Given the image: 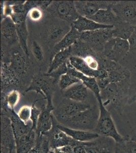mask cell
Listing matches in <instances>:
<instances>
[{"label":"cell","instance_id":"cell-1","mask_svg":"<svg viewBox=\"0 0 136 153\" xmlns=\"http://www.w3.org/2000/svg\"><path fill=\"white\" fill-rule=\"evenodd\" d=\"M131 79L115 83H110L101 91L102 103L109 111L115 112L121 116L126 105L128 104L131 86Z\"/></svg>","mask_w":136,"mask_h":153},{"label":"cell","instance_id":"cell-2","mask_svg":"<svg viewBox=\"0 0 136 153\" xmlns=\"http://www.w3.org/2000/svg\"><path fill=\"white\" fill-rule=\"evenodd\" d=\"M99 113V107L93 105L74 117L58 123L71 129L93 131L98 122Z\"/></svg>","mask_w":136,"mask_h":153},{"label":"cell","instance_id":"cell-3","mask_svg":"<svg viewBox=\"0 0 136 153\" xmlns=\"http://www.w3.org/2000/svg\"><path fill=\"white\" fill-rule=\"evenodd\" d=\"M99 107L98 122L93 132L99 135L111 138L116 143L124 140L126 136L121 135L117 130L110 112L104 106L101 96L96 97Z\"/></svg>","mask_w":136,"mask_h":153},{"label":"cell","instance_id":"cell-4","mask_svg":"<svg viewBox=\"0 0 136 153\" xmlns=\"http://www.w3.org/2000/svg\"><path fill=\"white\" fill-rule=\"evenodd\" d=\"M113 37V29L107 28L80 33L79 39L95 52L102 53L106 44Z\"/></svg>","mask_w":136,"mask_h":153},{"label":"cell","instance_id":"cell-5","mask_svg":"<svg viewBox=\"0 0 136 153\" xmlns=\"http://www.w3.org/2000/svg\"><path fill=\"white\" fill-rule=\"evenodd\" d=\"M54 84L52 79L46 74L36 75L33 77L30 85L25 92L35 91L37 94H42L44 99L47 100V107L54 111L55 108L52 103V96L54 92L52 85Z\"/></svg>","mask_w":136,"mask_h":153},{"label":"cell","instance_id":"cell-6","mask_svg":"<svg viewBox=\"0 0 136 153\" xmlns=\"http://www.w3.org/2000/svg\"><path fill=\"white\" fill-rule=\"evenodd\" d=\"M128 40L113 38L105 45L102 54L107 59L122 64L129 52Z\"/></svg>","mask_w":136,"mask_h":153},{"label":"cell","instance_id":"cell-7","mask_svg":"<svg viewBox=\"0 0 136 153\" xmlns=\"http://www.w3.org/2000/svg\"><path fill=\"white\" fill-rule=\"evenodd\" d=\"M52 122L53 126L51 129L48 132L43 134V135H45L48 139L50 149L55 150L56 149H60L67 146H70L75 148V146L84 144L83 142L75 140L60 130L57 127V121L54 114L52 115Z\"/></svg>","mask_w":136,"mask_h":153},{"label":"cell","instance_id":"cell-8","mask_svg":"<svg viewBox=\"0 0 136 153\" xmlns=\"http://www.w3.org/2000/svg\"><path fill=\"white\" fill-rule=\"evenodd\" d=\"M89 103L78 102L67 98H65L55 108L52 113L57 121L62 120L74 117L81 112L85 111L91 107Z\"/></svg>","mask_w":136,"mask_h":153},{"label":"cell","instance_id":"cell-9","mask_svg":"<svg viewBox=\"0 0 136 153\" xmlns=\"http://www.w3.org/2000/svg\"><path fill=\"white\" fill-rule=\"evenodd\" d=\"M47 10L52 15L72 24L80 16L76 10L74 1H52Z\"/></svg>","mask_w":136,"mask_h":153},{"label":"cell","instance_id":"cell-10","mask_svg":"<svg viewBox=\"0 0 136 153\" xmlns=\"http://www.w3.org/2000/svg\"><path fill=\"white\" fill-rule=\"evenodd\" d=\"M1 153H16V142L10 118L1 114Z\"/></svg>","mask_w":136,"mask_h":153},{"label":"cell","instance_id":"cell-11","mask_svg":"<svg viewBox=\"0 0 136 153\" xmlns=\"http://www.w3.org/2000/svg\"><path fill=\"white\" fill-rule=\"evenodd\" d=\"M111 8L118 19L136 26V1H114Z\"/></svg>","mask_w":136,"mask_h":153},{"label":"cell","instance_id":"cell-12","mask_svg":"<svg viewBox=\"0 0 136 153\" xmlns=\"http://www.w3.org/2000/svg\"><path fill=\"white\" fill-rule=\"evenodd\" d=\"M114 1H74L79 16L88 18L95 15L100 9L111 8Z\"/></svg>","mask_w":136,"mask_h":153},{"label":"cell","instance_id":"cell-13","mask_svg":"<svg viewBox=\"0 0 136 153\" xmlns=\"http://www.w3.org/2000/svg\"><path fill=\"white\" fill-rule=\"evenodd\" d=\"M116 142L111 138L100 136L93 141L86 142L87 153H115Z\"/></svg>","mask_w":136,"mask_h":153},{"label":"cell","instance_id":"cell-14","mask_svg":"<svg viewBox=\"0 0 136 153\" xmlns=\"http://www.w3.org/2000/svg\"><path fill=\"white\" fill-rule=\"evenodd\" d=\"M69 60L73 67L87 76L93 77L96 79L106 78L108 77V74L106 70L103 68H100L98 70L91 69L82 58L72 56L70 57Z\"/></svg>","mask_w":136,"mask_h":153},{"label":"cell","instance_id":"cell-15","mask_svg":"<svg viewBox=\"0 0 136 153\" xmlns=\"http://www.w3.org/2000/svg\"><path fill=\"white\" fill-rule=\"evenodd\" d=\"M1 114L6 115L10 119L15 141L31 130L32 124L24 123L19 118L14 110L8 109L6 111H1Z\"/></svg>","mask_w":136,"mask_h":153},{"label":"cell","instance_id":"cell-16","mask_svg":"<svg viewBox=\"0 0 136 153\" xmlns=\"http://www.w3.org/2000/svg\"><path fill=\"white\" fill-rule=\"evenodd\" d=\"M41 110V112L38 120L36 130L37 136L43 135L48 132L53 126L52 112L54 111L47 108L45 104L42 105Z\"/></svg>","mask_w":136,"mask_h":153},{"label":"cell","instance_id":"cell-17","mask_svg":"<svg viewBox=\"0 0 136 153\" xmlns=\"http://www.w3.org/2000/svg\"><path fill=\"white\" fill-rule=\"evenodd\" d=\"M57 127L64 132L67 134L70 137L76 141L80 142H89L98 138L100 135L93 131H86L76 130L71 129L68 127L62 125L57 122Z\"/></svg>","mask_w":136,"mask_h":153},{"label":"cell","instance_id":"cell-18","mask_svg":"<svg viewBox=\"0 0 136 153\" xmlns=\"http://www.w3.org/2000/svg\"><path fill=\"white\" fill-rule=\"evenodd\" d=\"M88 89L82 82H79L65 90L64 96L73 101L85 103L89 97Z\"/></svg>","mask_w":136,"mask_h":153},{"label":"cell","instance_id":"cell-19","mask_svg":"<svg viewBox=\"0 0 136 153\" xmlns=\"http://www.w3.org/2000/svg\"><path fill=\"white\" fill-rule=\"evenodd\" d=\"M25 55L24 52L17 50L14 51L11 55L9 65L18 76L24 75L28 71L29 65Z\"/></svg>","mask_w":136,"mask_h":153},{"label":"cell","instance_id":"cell-20","mask_svg":"<svg viewBox=\"0 0 136 153\" xmlns=\"http://www.w3.org/2000/svg\"><path fill=\"white\" fill-rule=\"evenodd\" d=\"M67 63L68 68V73L79 79L83 84H85L88 89L93 92L96 97L100 96L101 90L99 87L96 78L87 76L78 71L77 70H76L74 67L72 66L69 62V59Z\"/></svg>","mask_w":136,"mask_h":153},{"label":"cell","instance_id":"cell-21","mask_svg":"<svg viewBox=\"0 0 136 153\" xmlns=\"http://www.w3.org/2000/svg\"><path fill=\"white\" fill-rule=\"evenodd\" d=\"M71 25L79 33L92 31L102 29H113L114 28V26H107L105 25L100 24L90 19L80 16Z\"/></svg>","mask_w":136,"mask_h":153},{"label":"cell","instance_id":"cell-22","mask_svg":"<svg viewBox=\"0 0 136 153\" xmlns=\"http://www.w3.org/2000/svg\"><path fill=\"white\" fill-rule=\"evenodd\" d=\"M37 134L32 130L16 140V153H28L36 144Z\"/></svg>","mask_w":136,"mask_h":153},{"label":"cell","instance_id":"cell-23","mask_svg":"<svg viewBox=\"0 0 136 153\" xmlns=\"http://www.w3.org/2000/svg\"><path fill=\"white\" fill-rule=\"evenodd\" d=\"M80 33L71 25L70 30L62 38V39L54 46L53 53L54 55L57 53L63 51L73 45L80 38Z\"/></svg>","mask_w":136,"mask_h":153},{"label":"cell","instance_id":"cell-24","mask_svg":"<svg viewBox=\"0 0 136 153\" xmlns=\"http://www.w3.org/2000/svg\"><path fill=\"white\" fill-rule=\"evenodd\" d=\"M1 87L2 92L6 91L7 87L18 84V76L9 65L2 62L1 65Z\"/></svg>","mask_w":136,"mask_h":153},{"label":"cell","instance_id":"cell-25","mask_svg":"<svg viewBox=\"0 0 136 153\" xmlns=\"http://www.w3.org/2000/svg\"><path fill=\"white\" fill-rule=\"evenodd\" d=\"M1 34L9 44L18 40L16 26L10 17H6L1 22Z\"/></svg>","mask_w":136,"mask_h":153},{"label":"cell","instance_id":"cell-26","mask_svg":"<svg viewBox=\"0 0 136 153\" xmlns=\"http://www.w3.org/2000/svg\"><path fill=\"white\" fill-rule=\"evenodd\" d=\"M88 19L100 24L107 26H114L118 19L111 8L100 9L95 15Z\"/></svg>","mask_w":136,"mask_h":153},{"label":"cell","instance_id":"cell-27","mask_svg":"<svg viewBox=\"0 0 136 153\" xmlns=\"http://www.w3.org/2000/svg\"><path fill=\"white\" fill-rule=\"evenodd\" d=\"M135 27L133 25L118 19L114 25L113 37L128 40L134 31Z\"/></svg>","mask_w":136,"mask_h":153},{"label":"cell","instance_id":"cell-28","mask_svg":"<svg viewBox=\"0 0 136 153\" xmlns=\"http://www.w3.org/2000/svg\"><path fill=\"white\" fill-rule=\"evenodd\" d=\"M72 56V46L64 50L61 51L60 52L57 53V54L54 55L53 59L52 60L51 62L50 63V66L47 73H51L52 71L57 70V68H58L64 63L66 62Z\"/></svg>","mask_w":136,"mask_h":153},{"label":"cell","instance_id":"cell-29","mask_svg":"<svg viewBox=\"0 0 136 153\" xmlns=\"http://www.w3.org/2000/svg\"><path fill=\"white\" fill-rule=\"evenodd\" d=\"M71 28H67L62 26L60 25H54L48 30V40L50 42L55 43L56 45L67 34L71 29Z\"/></svg>","mask_w":136,"mask_h":153},{"label":"cell","instance_id":"cell-30","mask_svg":"<svg viewBox=\"0 0 136 153\" xmlns=\"http://www.w3.org/2000/svg\"><path fill=\"white\" fill-rule=\"evenodd\" d=\"M16 28L17 32V36L18 38L19 44L23 52L26 56H29V52L28 50V39L29 36L26 21L23 23L16 24Z\"/></svg>","mask_w":136,"mask_h":153},{"label":"cell","instance_id":"cell-31","mask_svg":"<svg viewBox=\"0 0 136 153\" xmlns=\"http://www.w3.org/2000/svg\"><path fill=\"white\" fill-rule=\"evenodd\" d=\"M21 99V94L17 90H12L8 93L2 92L1 104H5L10 109L14 110Z\"/></svg>","mask_w":136,"mask_h":153},{"label":"cell","instance_id":"cell-32","mask_svg":"<svg viewBox=\"0 0 136 153\" xmlns=\"http://www.w3.org/2000/svg\"><path fill=\"white\" fill-rule=\"evenodd\" d=\"M115 153H136V142L126 137L122 141L116 143Z\"/></svg>","mask_w":136,"mask_h":153},{"label":"cell","instance_id":"cell-33","mask_svg":"<svg viewBox=\"0 0 136 153\" xmlns=\"http://www.w3.org/2000/svg\"><path fill=\"white\" fill-rule=\"evenodd\" d=\"M50 150L49 143L45 135L37 136L36 144L28 153H48Z\"/></svg>","mask_w":136,"mask_h":153},{"label":"cell","instance_id":"cell-34","mask_svg":"<svg viewBox=\"0 0 136 153\" xmlns=\"http://www.w3.org/2000/svg\"><path fill=\"white\" fill-rule=\"evenodd\" d=\"M81 82L79 79L68 73L60 76L59 81V86L61 90L65 91L74 84Z\"/></svg>","mask_w":136,"mask_h":153},{"label":"cell","instance_id":"cell-35","mask_svg":"<svg viewBox=\"0 0 136 153\" xmlns=\"http://www.w3.org/2000/svg\"><path fill=\"white\" fill-rule=\"evenodd\" d=\"M67 62L64 63L60 67H59L58 68H57V70L51 72V73L45 74L46 76L52 79L54 84L57 82H59L60 76L62 75L68 73V68Z\"/></svg>","mask_w":136,"mask_h":153},{"label":"cell","instance_id":"cell-36","mask_svg":"<svg viewBox=\"0 0 136 153\" xmlns=\"http://www.w3.org/2000/svg\"><path fill=\"white\" fill-rule=\"evenodd\" d=\"M43 99L35 100L33 104L32 105L31 117V122L32 123V129L36 130L37 125L38 123V120L40 117V114L41 112V109H39L37 107L36 104L39 100H42Z\"/></svg>","mask_w":136,"mask_h":153},{"label":"cell","instance_id":"cell-37","mask_svg":"<svg viewBox=\"0 0 136 153\" xmlns=\"http://www.w3.org/2000/svg\"><path fill=\"white\" fill-rule=\"evenodd\" d=\"M128 42L129 45V52L124 62L127 59H131L136 58V26L135 27L134 31L132 34L128 39Z\"/></svg>","mask_w":136,"mask_h":153},{"label":"cell","instance_id":"cell-38","mask_svg":"<svg viewBox=\"0 0 136 153\" xmlns=\"http://www.w3.org/2000/svg\"><path fill=\"white\" fill-rule=\"evenodd\" d=\"M31 106L24 105L22 106L17 112L18 116L23 122L26 124H28L31 121Z\"/></svg>","mask_w":136,"mask_h":153},{"label":"cell","instance_id":"cell-39","mask_svg":"<svg viewBox=\"0 0 136 153\" xmlns=\"http://www.w3.org/2000/svg\"><path fill=\"white\" fill-rule=\"evenodd\" d=\"M32 52L35 59L38 61H42L44 59L43 49L38 42L34 40L32 44Z\"/></svg>","mask_w":136,"mask_h":153},{"label":"cell","instance_id":"cell-40","mask_svg":"<svg viewBox=\"0 0 136 153\" xmlns=\"http://www.w3.org/2000/svg\"><path fill=\"white\" fill-rule=\"evenodd\" d=\"M43 11L41 8L39 7H34L28 12L27 16L29 17L32 21L37 22L40 21L43 17Z\"/></svg>","mask_w":136,"mask_h":153},{"label":"cell","instance_id":"cell-41","mask_svg":"<svg viewBox=\"0 0 136 153\" xmlns=\"http://www.w3.org/2000/svg\"><path fill=\"white\" fill-rule=\"evenodd\" d=\"M96 80L101 91L105 88L111 83L110 80L108 77L106 78L99 79Z\"/></svg>","mask_w":136,"mask_h":153},{"label":"cell","instance_id":"cell-42","mask_svg":"<svg viewBox=\"0 0 136 153\" xmlns=\"http://www.w3.org/2000/svg\"><path fill=\"white\" fill-rule=\"evenodd\" d=\"M136 102V85L134 88L130 90L128 105H131Z\"/></svg>","mask_w":136,"mask_h":153},{"label":"cell","instance_id":"cell-43","mask_svg":"<svg viewBox=\"0 0 136 153\" xmlns=\"http://www.w3.org/2000/svg\"><path fill=\"white\" fill-rule=\"evenodd\" d=\"M129 139L132 141L136 142V126L132 129L131 132L129 133V135L127 136Z\"/></svg>","mask_w":136,"mask_h":153},{"label":"cell","instance_id":"cell-44","mask_svg":"<svg viewBox=\"0 0 136 153\" xmlns=\"http://www.w3.org/2000/svg\"><path fill=\"white\" fill-rule=\"evenodd\" d=\"M61 150L65 152V153H74V148L70 146H67L62 148H60Z\"/></svg>","mask_w":136,"mask_h":153},{"label":"cell","instance_id":"cell-45","mask_svg":"<svg viewBox=\"0 0 136 153\" xmlns=\"http://www.w3.org/2000/svg\"><path fill=\"white\" fill-rule=\"evenodd\" d=\"M54 151L55 153H65V152L62 151L60 149H56L55 150H54Z\"/></svg>","mask_w":136,"mask_h":153},{"label":"cell","instance_id":"cell-46","mask_svg":"<svg viewBox=\"0 0 136 153\" xmlns=\"http://www.w3.org/2000/svg\"><path fill=\"white\" fill-rule=\"evenodd\" d=\"M54 153V150H51V149H50V151L49 152V153Z\"/></svg>","mask_w":136,"mask_h":153}]
</instances>
